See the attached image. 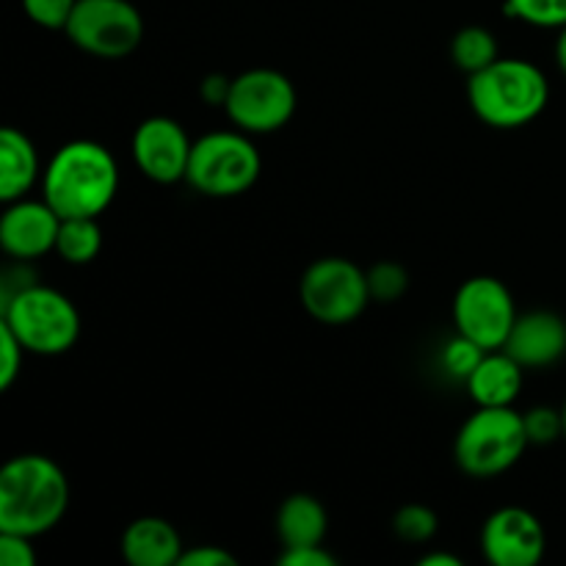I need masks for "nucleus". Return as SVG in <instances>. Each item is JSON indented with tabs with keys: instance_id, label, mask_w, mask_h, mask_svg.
<instances>
[{
	"instance_id": "obj_25",
	"label": "nucleus",
	"mask_w": 566,
	"mask_h": 566,
	"mask_svg": "<svg viewBox=\"0 0 566 566\" xmlns=\"http://www.w3.org/2000/svg\"><path fill=\"white\" fill-rule=\"evenodd\" d=\"M523 418H525V431H528L531 446H551V442L564 440L562 409L534 407L531 412H523Z\"/></svg>"
},
{
	"instance_id": "obj_15",
	"label": "nucleus",
	"mask_w": 566,
	"mask_h": 566,
	"mask_svg": "<svg viewBox=\"0 0 566 566\" xmlns=\"http://www.w3.org/2000/svg\"><path fill=\"white\" fill-rule=\"evenodd\" d=\"M122 558L130 566H177L182 551V536L169 520L138 517L122 534Z\"/></svg>"
},
{
	"instance_id": "obj_27",
	"label": "nucleus",
	"mask_w": 566,
	"mask_h": 566,
	"mask_svg": "<svg viewBox=\"0 0 566 566\" xmlns=\"http://www.w3.org/2000/svg\"><path fill=\"white\" fill-rule=\"evenodd\" d=\"M25 346L20 337L0 321V390H11L22 374V363H25Z\"/></svg>"
},
{
	"instance_id": "obj_28",
	"label": "nucleus",
	"mask_w": 566,
	"mask_h": 566,
	"mask_svg": "<svg viewBox=\"0 0 566 566\" xmlns=\"http://www.w3.org/2000/svg\"><path fill=\"white\" fill-rule=\"evenodd\" d=\"M0 564L3 566H33L36 551H33L31 536L0 531Z\"/></svg>"
},
{
	"instance_id": "obj_26",
	"label": "nucleus",
	"mask_w": 566,
	"mask_h": 566,
	"mask_svg": "<svg viewBox=\"0 0 566 566\" xmlns=\"http://www.w3.org/2000/svg\"><path fill=\"white\" fill-rule=\"evenodd\" d=\"M75 3L77 0H22V11H25L28 20L36 22L39 28L64 31L72 11H75Z\"/></svg>"
},
{
	"instance_id": "obj_4",
	"label": "nucleus",
	"mask_w": 566,
	"mask_h": 566,
	"mask_svg": "<svg viewBox=\"0 0 566 566\" xmlns=\"http://www.w3.org/2000/svg\"><path fill=\"white\" fill-rule=\"evenodd\" d=\"M523 412L514 407H479L457 431L453 462L473 479L509 473L528 451Z\"/></svg>"
},
{
	"instance_id": "obj_30",
	"label": "nucleus",
	"mask_w": 566,
	"mask_h": 566,
	"mask_svg": "<svg viewBox=\"0 0 566 566\" xmlns=\"http://www.w3.org/2000/svg\"><path fill=\"white\" fill-rule=\"evenodd\" d=\"M238 558L230 551L216 545H199V547H186L177 566H235Z\"/></svg>"
},
{
	"instance_id": "obj_32",
	"label": "nucleus",
	"mask_w": 566,
	"mask_h": 566,
	"mask_svg": "<svg viewBox=\"0 0 566 566\" xmlns=\"http://www.w3.org/2000/svg\"><path fill=\"white\" fill-rule=\"evenodd\" d=\"M418 566H462V558L453 556V553H426V556L418 558Z\"/></svg>"
},
{
	"instance_id": "obj_13",
	"label": "nucleus",
	"mask_w": 566,
	"mask_h": 566,
	"mask_svg": "<svg viewBox=\"0 0 566 566\" xmlns=\"http://www.w3.org/2000/svg\"><path fill=\"white\" fill-rule=\"evenodd\" d=\"M61 216L50 208L48 199H14L6 202L0 216V247L11 260H33L55 252Z\"/></svg>"
},
{
	"instance_id": "obj_23",
	"label": "nucleus",
	"mask_w": 566,
	"mask_h": 566,
	"mask_svg": "<svg viewBox=\"0 0 566 566\" xmlns=\"http://www.w3.org/2000/svg\"><path fill=\"white\" fill-rule=\"evenodd\" d=\"M368 287L370 298L379 304H392L403 298L409 291V274L401 263L396 260H381V263L370 265L368 269Z\"/></svg>"
},
{
	"instance_id": "obj_8",
	"label": "nucleus",
	"mask_w": 566,
	"mask_h": 566,
	"mask_svg": "<svg viewBox=\"0 0 566 566\" xmlns=\"http://www.w3.org/2000/svg\"><path fill=\"white\" fill-rule=\"evenodd\" d=\"M296 86L285 72L254 66L232 77L224 111L238 130L265 136L282 130L296 114Z\"/></svg>"
},
{
	"instance_id": "obj_16",
	"label": "nucleus",
	"mask_w": 566,
	"mask_h": 566,
	"mask_svg": "<svg viewBox=\"0 0 566 566\" xmlns=\"http://www.w3.org/2000/svg\"><path fill=\"white\" fill-rule=\"evenodd\" d=\"M525 368L506 352L495 348L486 352L479 368L464 381L475 407H514L523 390Z\"/></svg>"
},
{
	"instance_id": "obj_33",
	"label": "nucleus",
	"mask_w": 566,
	"mask_h": 566,
	"mask_svg": "<svg viewBox=\"0 0 566 566\" xmlns=\"http://www.w3.org/2000/svg\"><path fill=\"white\" fill-rule=\"evenodd\" d=\"M556 64L558 70L566 75V25L558 28V36H556Z\"/></svg>"
},
{
	"instance_id": "obj_21",
	"label": "nucleus",
	"mask_w": 566,
	"mask_h": 566,
	"mask_svg": "<svg viewBox=\"0 0 566 566\" xmlns=\"http://www.w3.org/2000/svg\"><path fill=\"white\" fill-rule=\"evenodd\" d=\"M392 531L407 545H426L440 531V517L434 509L423 506V503H407L392 514Z\"/></svg>"
},
{
	"instance_id": "obj_9",
	"label": "nucleus",
	"mask_w": 566,
	"mask_h": 566,
	"mask_svg": "<svg viewBox=\"0 0 566 566\" xmlns=\"http://www.w3.org/2000/svg\"><path fill=\"white\" fill-rule=\"evenodd\" d=\"M64 33L83 53L119 61L142 44L144 17L130 0H77Z\"/></svg>"
},
{
	"instance_id": "obj_7",
	"label": "nucleus",
	"mask_w": 566,
	"mask_h": 566,
	"mask_svg": "<svg viewBox=\"0 0 566 566\" xmlns=\"http://www.w3.org/2000/svg\"><path fill=\"white\" fill-rule=\"evenodd\" d=\"M298 302L304 313L326 326L354 324L374 298L368 271L348 258H318L304 269L298 282Z\"/></svg>"
},
{
	"instance_id": "obj_10",
	"label": "nucleus",
	"mask_w": 566,
	"mask_h": 566,
	"mask_svg": "<svg viewBox=\"0 0 566 566\" xmlns=\"http://www.w3.org/2000/svg\"><path fill=\"white\" fill-rule=\"evenodd\" d=\"M453 329L479 343L484 352L506 346L517 321V304L509 285L497 276H470L453 296Z\"/></svg>"
},
{
	"instance_id": "obj_17",
	"label": "nucleus",
	"mask_w": 566,
	"mask_h": 566,
	"mask_svg": "<svg viewBox=\"0 0 566 566\" xmlns=\"http://www.w3.org/2000/svg\"><path fill=\"white\" fill-rule=\"evenodd\" d=\"M326 534H329V514L318 497L310 492H296L282 501L280 512H276V539H280L282 551L324 545Z\"/></svg>"
},
{
	"instance_id": "obj_12",
	"label": "nucleus",
	"mask_w": 566,
	"mask_h": 566,
	"mask_svg": "<svg viewBox=\"0 0 566 566\" xmlns=\"http://www.w3.org/2000/svg\"><path fill=\"white\" fill-rule=\"evenodd\" d=\"M193 142L171 116H149L133 133V160L147 180L175 186L186 180Z\"/></svg>"
},
{
	"instance_id": "obj_3",
	"label": "nucleus",
	"mask_w": 566,
	"mask_h": 566,
	"mask_svg": "<svg viewBox=\"0 0 566 566\" xmlns=\"http://www.w3.org/2000/svg\"><path fill=\"white\" fill-rule=\"evenodd\" d=\"M473 114L495 130H517L539 119L551 103V81L528 59H497L468 77Z\"/></svg>"
},
{
	"instance_id": "obj_18",
	"label": "nucleus",
	"mask_w": 566,
	"mask_h": 566,
	"mask_svg": "<svg viewBox=\"0 0 566 566\" xmlns=\"http://www.w3.org/2000/svg\"><path fill=\"white\" fill-rule=\"evenodd\" d=\"M39 180V153L17 127L0 130V199L14 202L28 197Z\"/></svg>"
},
{
	"instance_id": "obj_1",
	"label": "nucleus",
	"mask_w": 566,
	"mask_h": 566,
	"mask_svg": "<svg viewBox=\"0 0 566 566\" xmlns=\"http://www.w3.org/2000/svg\"><path fill=\"white\" fill-rule=\"evenodd\" d=\"M70 509V479L44 453H20L0 470V531L48 534Z\"/></svg>"
},
{
	"instance_id": "obj_19",
	"label": "nucleus",
	"mask_w": 566,
	"mask_h": 566,
	"mask_svg": "<svg viewBox=\"0 0 566 566\" xmlns=\"http://www.w3.org/2000/svg\"><path fill=\"white\" fill-rule=\"evenodd\" d=\"M103 249V230L97 219L75 216V219H61L59 238H55V254L70 265H88L97 260Z\"/></svg>"
},
{
	"instance_id": "obj_34",
	"label": "nucleus",
	"mask_w": 566,
	"mask_h": 566,
	"mask_svg": "<svg viewBox=\"0 0 566 566\" xmlns=\"http://www.w3.org/2000/svg\"><path fill=\"white\" fill-rule=\"evenodd\" d=\"M562 415H564V440H566V401H564V407H562Z\"/></svg>"
},
{
	"instance_id": "obj_5",
	"label": "nucleus",
	"mask_w": 566,
	"mask_h": 566,
	"mask_svg": "<svg viewBox=\"0 0 566 566\" xmlns=\"http://www.w3.org/2000/svg\"><path fill=\"white\" fill-rule=\"evenodd\" d=\"M0 321L20 337L28 354L59 357L81 337V313L66 293L31 285L0 304Z\"/></svg>"
},
{
	"instance_id": "obj_22",
	"label": "nucleus",
	"mask_w": 566,
	"mask_h": 566,
	"mask_svg": "<svg viewBox=\"0 0 566 566\" xmlns=\"http://www.w3.org/2000/svg\"><path fill=\"white\" fill-rule=\"evenodd\" d=\"M503 11L512 20L534 28H556L558 31L566 25V0H506Z\"/></svg>"
},
{
	"instance_id": "obj_14",
	"label": "nucleus",
	"mask_w": 566,
	"mask_h": 566,
	"mask_svg": "<svg viewBox=\"0 0 566 566\" xmlns=\"http://www.w3.org/2000/svg\"><path fill=\"white\" fill-rule=\"evenodd\" d=\"M503 348L525 370L551 368V365L562 363L566 354V321L553 310L520 313Z\"/></svg>"
},
{
	"instance_id": "obj_2",
	"label": "nucleus",
	"mask_w": 566,
	"mask_h": 566,
	"mask_svg": "<svg viewBox=\"0 0 566 566\" xmlns=\"http://www.w3.org/2000/svg\"><path fill=\"white\" fill-rule=\"evenodd\" d=\"M44 199L61 219H97L119 191V166L108 147L92 138L61 144L42 177Z\"/></svg>"
},
{
	"instance_id": "obj_6",
	"label": "nucleus",
	"mask_w": 566,
	"mask_h": 566,
	"mask_svg": "<svg viewBox=\"0 0 566 566\" xmlns=\"http://www.w3.org/2000/svg\"><path fill=\"white\" fill-rule=\"evenodd\" d=\"M263 171V155L249 133L213 130L193 142L186 182L193 191L213 199H232L247 193Z\"/></svg>"
},
{
	"instance_id": "obj_20",
	"label": "nucleus",
	"mask_w": 566,
	"mask_h": 566,
	"mask_svg": "<svg viewBox=\"0 0 566 566\" xmlns=\"http://www.w3.org/2000/svg\"><path fill=\"white\" fill-rule=\"evenodd\" d=\"M451 59L453 64H457V70H462L468 77L486 70L492 61L501 59V48H497L495 33L484 25L459 28V31L453 33Z\"/></svg>"
},
{
	"instance_id": "obj_29",
	"label": "nucleus",
	"mask_w": 566,
	"mask_h": 566,
	"mask_svg": "<svg viewBox=\"0 0 566 566\" xmlns=\"http://www.w3.org/2000/svg\"><path fill=\"white\" fill-rule=\"evenodd\" d=\"M280 566H337V556L324 545L285 547L280 553Z\"/></svg>"
},
{
	"instance_id": "obj_11",
	"label": "nucleus",
	"mask_w": 566,
	"mask_h": 566,
	"mask_svg": "<svg viewBox=\"0 0 566 566\" xmlns=\"http://www.w3.org/2000/svg\"><path fill=\"white\" fill-rule=\"evenodd\" d=\"M481 553L492 566H536L547 553L542 520L523 506H503L481 525Z\"/></svg>"
},
{
	"instance_id": "obj_31",
	"label": "nucleus",
	"mask_w": 566,
	"mask_h": 566,
	"mask_svg": "<svg viewBox=\"0 0 566 566\" xmlns=\"http://www.w3.org/2000/svg\"><path fill=\"white\" fill-rule=\"evenodd\" d=\"M230 86H232V77L213 72V75H208L202 83H199V94H202V99L208 105H221V108H224Z\"/></svg>"
},
{
	"instance_id": "obj_24",
	"label": "nucleus",
	"mask_w": 566,
	"mask_h": 566,
	"mask_svg": "<svg viewBox=\"0 0 566 566\" xmlns=\"http://www.w3.org/2000/svg\"><path fill=\"white\" fill-rule=\"evenodd\" d=\"M484 354L486 352L479 343H473L470 337L459 335L457 332V335L446 343V348H442V368H446V374L453 376V379L468 381L470 374H473V370L479 368L481 359H484Z\"/></svg>"
}]
</instances>
